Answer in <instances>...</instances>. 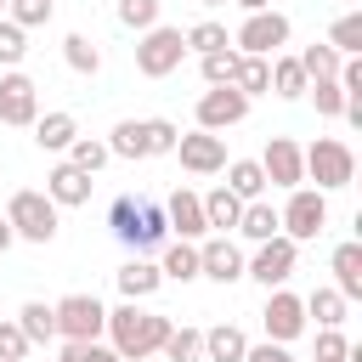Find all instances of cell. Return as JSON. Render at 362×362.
Masks as SVG:
<instances>
[{
  "label": "cell",
  "mask_w": 362,
  "mask_h": 362,
  "mask_svg": "<svg viewBox=\"0 0 362 362\" xmlns=\"http://www.w3.org/2000/svg\"><path fill=\"white\" fill-rule=\"evenodd\" d=\"M181 40H187V51H198V57H209V51H226V28H221L215 17H204V23H192V28L181 34Z\"/></svg>",
  "instance_id": "d590c367"
},
{
  "label": "cell",
  "mask_w": 362,
  "mask_h": 362,
  "mask_svg": "<svg viewBox=\"0 0 362 362\" xmlns=\"http://www.w3.org/2000/svg\"><path fill=\"white\" fill-rule=\"evenodd\" d=\"M260 170H266V187H305V158H300V141L288 136H272L266 153H260Z\"/></svg>",
  "instance_id": "7c38bea8"
},
{
  "label": "cell",
  "mask_w": 362,
  "mask_h": 362,
  "mask_svg": "<svg viewBox=\"0 0 362 362\" xmlns=\"http://www.w3.org/2000/svg\"><path fill=\"white\" fill-rule=\"evenodd\" d=\"M23 51H28V34H23L11 17H0V62H6V68H17V62H23Z\"/></svg>",
  "instance_id": "7bdbcfd3"
},
{
  "label": "cell",
  "mask_w": 362,
  "mask_h": 362,
  "mask_svg": "<svg viewBox=\"0 0 362 362\" xmlns=\"http://www.w3.org/2000/svg\"><path fill=\"white\" fill-rule=\"evenodd\" d=\"M6 6H11V0H0V17H6Z\"/></svg>",
  "instance_id": "f907efd6"
},
{
  "label": "cell",
  "mask_w": 362,
  "mask_h": 362,
  "mask_svg": "<svg viewBox=\"0 0 362 362\" xmlns=\"http://www.w3.org/2000/svg\"><path fill=\"white\" fill-rule=\"evenodd\" d=\"M232 90H243L249 102L260 90H272V57H238V74H232Z\"/></svg>",
  "instance_id": "484cf974"
},
{
  "label": "cell",
  "mask_w": 362,
  "mask_h": 362,
  "mask_svg": "<svg viewBox=\"0 0 362 362\" xmlns=\"http://www.w3.org/2000/svg\"><path fill=\"white\" fill-rule=\"evenodd\" d=\"M23 356H28L23 328H17V322H0V362H23Z\"/></svg>",
  "instance_id": "ee69618b"
},
{
  "label": "cell",
  "mask_w": 362,
  "mask_h": 362,
  "mask_svg": "<svg viewBox=\"0 0 362 362\" xmlns=\"http://www.w3.org/2000/svg\"><path fill=\"white\" fill-rule=\"evenodd\" d=\"M158 283H164V277H158V266H153V260H141V255L119 266V294H124V300H147V294H158Z\"/></svg>",
  "instance_id": "ffe728a7"
},
{
  "label": "cell",
  "mask_w": 362,
  "mask_h": 362,
  "mask_svg": "<svg viewBox=\"0 0 362 362\" xmlns=\"http://www.w3.org/2000/svg\"><path fill=\"white\" fill-rule=\"evenodd\" d=\"M57 362H119L113 345H96V339H62V356Z\"/></svg>",
  "instance_id": "f35d334b"
},
{
  "label": "cell",
  "mask_w": 362,
  "mask_h": 362,
  "mask_svg": "<svg viewBox=\"0 0 362 362\" xmlns=\"http://www.w3.org/2000/svg\"><path fill=\"white\" fill-rule=\"evenodd\" d=\"M328 272H334V288L345 300H356L362 294V243H339L334 260H328Z\"/></svg>",
  "instance_id": "d6986e66"
},
{
  "label": "cell",
  "mask_w": 362,
  "mask_h": 362,
  "mask_svg": "<svg viewBox=\"0 0 362 362\" xmlns=\"http://www.w3.org/2000/svg\"><path fill=\"white\" fill-rule=\"evenodd\" d=\"M238 215H243V198H238V192L215 187V192L204 198V226H215L221 238H226V232H238Z\"/></svg>",
  "instance_id": "7402d4cb"
},
{
  "label": "cell",
  "mask_w": 362,
  "mask_h": 362,
  "mask_svg": "<svg viewBox=\"0 0 362 362\" xmlns=\"http://www.w3.org/2000/svg\"><path fill=\"white\" fill-rule=\"evenodd\" d=\"M243 11H272V0H238Z\"/></svg>",
  "instance_id": "c3c4849f"
},
{
  "label": "cell",
  "mask_w": 362,
  "mask_h": 362,
  "mask_svg": "<svg viewBox=\"0 0 362 362\" xmlns=\"http://www.w3.org/2000/svg\"><path fill=\"white\" fill-rule=\"evenodd\" d=\"M51 311H57V334L62 339H96L107 328V305L96 294H62Z\"/></svg>",
  "instance_id": "ba28073f"
},
{
  "label": "cell",
  "mask_w": 362,
  "mask_h": 362,
  "mask_svg": "<svg viewBox=\"0 0 362 362\" xmlns=\"http://www.w3.org/2000/svg\"><path fill=\"white\" fill-rule=\"evenodd\" d=\"M272 90H277L283 102L305 96V68H300L294 57H272Z\"/></svg>",
  "instance_id": "1f68e13d"
},
{
  "label": "cell",
  "mask_w": 362,
  "mask_h": 362,
  "mask_svg": "<svg viewBox=\"0 0 362 362\" xmlns=\"http://www.w3.org/2000/svg\"><path fill=\"white\" fill-rule=\"evenodd\" d=\"M198 6H226V0H198Z\"/></svg>",
  "instance_id": "681fc988"
},
{
  "label": "cell",
  "mask_w": 362,
  "mask_h": 362,
  "mask_svg": "<svg viewBox=\"0 0 362 362\" xmlns=\"http://www.w3.org/2000/svg\"><path fill=\"white\" fill-rule=\"evenodd\" d=\"M107 153H113V158H147V130H141V119H119L113 136H107Z\"/></svg>",
  "instance_id": "4316f807"
},
{
  "label": "cell",
  "mask_w": 362,
  "mask_h": 362,
  "mask_svg": "<svg viewBox=\"0 0 362 362\" xmlns=\"http://www.w3.org/2000/svg\"><path fill=\"white\" fill-rule=\"evenodd\" d=\"M243 351H249V339H243V328H232V322H221V328L204 334V356H209V362H243Z\"/></svg>",
  "instance_id": "d4e9b609"
},
{
  "label": "cell",
  "mask_w": 362,
  "mask_h": 362,
  "mask_svg": "<svg viewBox=\"0 0 362 362\" xmlns=\"http://www.w3.org/2000/svg\"><path fill=\"white\" fill-rule=\"evenodd\" d=\"M243 119H249V96H243V90L209 85V90L198 96V130L221 136V130H232V124H243Z\"/></svg>",
  "instance_id": "30bf717a"
},
{
  "label": "cell",
  "mask_w": 362,
  "mask_h": 362,
  "mask_svg": "<svg viewBox=\"0 0 362 362\" xmlns=\"http://www.w3.org/2000/svg\"><path fill=\"white\" fill-rule=\"evenodd\" d=\"M119 23L136 28V34L158 28V0H119Z\"/></svg>",
  "instance_id": "74e56055"
},
{
  "label": "cell",
  "mask_w": 362,
  "mask_h": 362,
  "mask_svg": "<svg viewBox=\"0 0 362 362\" xmlns=\"http://www.w3.org/2000/svg\"><path fill=\"white\" fill-rule=\"evenodd\" d=\"M141 130H147V158L153 153H175V141H181V130L170 119H141Z\"/></svg>",
  "instance_id": "b9f144b4"
},
{
  "label": "cell",
  "mask_w": 362,
  "mask_h": 362,
  "mask_svg": "<svg viewBox=\"0 0 362 362\" xmlns=\"http://www.w3.org/2000/svg\"><path fill=\"white\" fill-rule=\"evenodd\" d=\"M305 96H317V113H322V119H339V113H345V90H339V79H311Z\"/></svg>",
  "instance_id": "8d00e7d4"
},
{
  "label": "cell",
  "mask_w": 362,
  "mask_h": 362,
  "mask_svg": "<svg viewBox=\"0 0 362 362\" xmlns=\"http://www.w3.org/2000/svg\"><path fill=\"white\" fill-rule=\"evenodd\" d=\"M322 226H328V198H322L317 187H294L288 204L277 209V232H283L288 243H311Z\"/></svg>",
  "instance_id": "5b68a950"
},
{
  "label": "cell",
  "mask_w": 362,
  "mask_h": 362,
  "mask_svg": "<svg viewBox=\"0 0 362 362\" xmlns=\"http://www.w3.org/2000/svg\"><path fill=\"white\" fill-rule=\"evenodd\" d=\"M107 158H113V153H107V141H96V136H74V141H68V164L85 170V175H96Z\"/></svg>",
  "instance_id": "d6a6232c"
},
{
  "label": "cell",
  "mask_w": 362,
  "mask_h": 362,
  "mask_svg": "<svg viewBox=\"0 0 362 362\" xmlns=\"http://www.w3.org/2000/svg\"><path fill=\"white\" fill-rule=\"evenodd\" d=\"M300 158H305V175L317 181V192H339L356 181V153L339 136H317L311 147H300Z\"/></svg>",
  "instance_id": "3957f363"
},
{
  "label": "cell",
  "mask_w": 362,
  "mask_h": 362,
  "mask_svg": "<svg viewBox=\"0 0 362 362\" xmlns=\"http://www.w3.org/2000/svg\"><path fill=\"white\" fill-rule=\"evenodd\" d=\"M294 62H300V68H305V85H311V79H334V74H339V62H345V57H339V51H334V45H328V40H322V45H305V51H300V57H294Z\"/></svg>",
  "instance_id": "f546056e"
},
{
  "label": "cell",
  "mask_w": 362,
  "mask_h": 362,
  "mask_svg": "<svg viewBox=\"0 0 362 362\" xmlns=\"http://www.w3.org/2000/svg\"><path fill=\"white\" fill-rule=\"evenodd\" d=\"M11 243H17V238H11V226H6V215H0V255H6Z\"/></svg>",
  "instance_id": "7dc6e473"
},
{
  "label": "cell",
  "mask_w": 362,
  "mask_h": 362,
  "mask_svg": "<svg viewBox=\"0 0 362 362\" xmlns=\"http://www.w3.org/2000/svg\"><path fill=\"white\" fill-rule=\"evenodd\" d=\"M345 351H351V345H345L339 328H322V334H317V362H345Z\"/></svg>",
  "instance_id": "f6af8a7d"
},
{
  "label": "cell",
  "mask_w": 362,
  "mask_h": 362,
  "mask_svg": "<svg viewBox=\"0 0 362 362\" xmlns=\"http://www.w3.org/2000/svg\"><path fill=\"white\" fill-rule=\"evenodd\" d=\"M294 260H300V243H288V238L277 232V238L255 243V255L243 260V277H255V283H266V288H283L288 272H294Z\"/></svg>",
  "instance_id": "52a82bcc"
},
{
  "label": "cell",
  "mask_w": 362,
  "mask_h": 362,
  "mask_svg": "<svg viewBox=\"0 0 362 362\" xmlns=\"http://www.w3.org/2000/svg\"><path fill=\"white\" fill-rule=\"evenodd\" d=\"M175 153H181V170H192V175H215V170H226V141H221V136H209V130L181 136V141H175Z\"/></svg>",
  "instance_id": "5bb4252c"
},
{
  "label": "cell",
  "mask_w": 362,
  "mask_h": 362,
  "mask_svg": "<svg viewBox=\"0 0 362 362\" xmlns=\"http://www.w3.org/2000/svg\"><path fill=\"white\" fill-rule=\"evenodd\" d=\"M238 232L249 238V243H266V238H277V209L272 204H243V215H238Z\"/></svg>",
  "instance_id": "83f0119b"
},
{
  "label": "cell",
  "mask_w": 362,
  "mask_h": 362,
  "mask_svg": "<svg viewBox=\"0 0 362 362\" xmlns=\"http://www.w3.org/2000/svg\"><path fill=\"white\" fill-rule=\"evenodd\" d=\"M158 351H164L170 362H198V356H204V334H198V328H170Z\"/></svg>",
  "instance_id": "836d02e7"
},
{
  "label": "cell",
  "mask_w": 362,
  "mask_h": 362,
  "mask_svg": "<svg viewBox=\"0 0 362 362\" xmlns=\"http://www.w3.org/2000/svg\"><path fill=\"white\" fill-rule=\"evenodd\" d=\"M17 328H23L28 345H45V339H57V311H51L45 300H28V305L17 311Z\"/></svg>",
  "instance_id": "cb8c5ba5"
},
{
  "label": "cell",
  "mask_w": 362,
  "mask_h": 362,
  "mask_svg": "<svg viewBox=\"0 0 362 362\" xmlns=\"http://www.w3.org/2000/svg\"><path fill=\"white\" fill-rule=\"evenodd\" d=\"M181 57H187V40H181V28H170V23H158V28H147V34L136 40V68H141L147 79L175 74Z\"/></svg>",
  "instance_id": "8992f818"
},
{
  "label": "cell",
  "mask_w": 362,
  "mask_h": 362,
  "mask_svg": "<svg viewBox=\"0 0 362 362\" xmlns=\"http://www.w3.org/2000/svg\"><path fill=\"white\" fill-rule=\"evenodd\" d=\"M158 277H175V283H192L198 277V243H170L164 249V260H158Z\"/></svg>",
  "instance_id": "f1b7e54d"
},
{
  "label": "cell",
  "mask_w": 362,
  "mask_h": 362,
  "mask_svg": "<svg viewBox=\"0 0 362 362\" xmlns=\"http://www.w3.org/2000/svg\"><path fill=\"white\" fill-rule=\"evenodd\" d=\"M198 68H204L209 85H232V74H238V51H232V45H226V51H209V57H198Z\"/></svg>",
  "instance_id": "ab89813d"
},
{
  "label": "cell",
  "mask_w": 362,
  "mask_h": 362,
  "mask_svg": "<svg viewBox=\"0 0 362 362\" xmlns=\"http://www.w3.org/2000/svg\"><path fill=\"white\" fill-rule=\"evenodd\" d=\"M40 119V85L28 74H0V124H34Z\"/></svg>",
  "instance_id": "4fadbf2b"
},
{
  "label": "cell",
  "mask_w": 362,
  "mask_h": 362,
  "mask_svg": "<svg viewBox=\"0 0 362 362\" xmlns=\"http://www.w3.org/2000/svg\"><path fill=\"white\" fill-rule=\"evenodd\" d=\"M6 226H11V238H23V243H51V238H57V204H51L45 192L23 187V192H11V204H6Z\"/></svg>",
  "instance_id": "277c9868"
},
{
  "label": "cell",
  "mask_w": 362,
  "mask_h": 362,
  "mask_svg": "<svg viewBox=\"0 0 362 362\" xmlns=\"http://www.w3.org/2000/svg\"><path fill=\"white\" fill-rule=\"evenodd\" d=\"M45 198H51L57 209H79V204H90V175L62 158V164L45 175Z\"/></svg>",
  "instance_id": "2e32d148"
},
{
  "label": "cell",
  "mask_w": 362,
  "mask_h": 362,
  "mask_svg": "<svg viewBox=\"0 0 362 362\" xmlns=\"http://www.w3.org/2000/svg\"><path fill=\"white\" fill-rule=\"evenodd\" d=\"M164 221H170V226H175L187 243L209 232V226H204V198H198L192 187H175V192H170V204H164Z\"/></svg>",
  "instance_id": "e0dca14e"
},
{
  "label": "cell",
  "mask_w": 362,
  "mask_h": 362,
  "mask_svg": "<svg viewBox=\"0 0 362 362\" xmlns=\"http://www.w3.org/2000/svg\"><path fill=\"white\" fill-rule=\"evenodd\" d=\"M62 62H68L74 74L96 79V74H102V45H96L90 34H68V40H62Z\"/></svg>",
  "instance_id": "603a6c76"
},
{
  "label": "cell",
  "mask_w": 362,
  "mask_h": 362,
  "mask_svg": "<svg viewBox=\"0 0 362 362\" xmlns=\"http://www.w3.org/2000/svg\"><path fill=\"white\" fill-rule=\"evenodd\" d=\"M243 362H294V356H288V345L260 339V345H249V351H243Z\"/></svg>",
  "instance_id": "bcb514c9"
},
{
  "label": "cell",
  "mask_w": 362,
  "mask_h": 362,
  "mask_svg": "<svg viewBox=\"0 0 362 362\" xmlns=\"http://www.w3.org/2000/svg\"><path fill=\"white\" fill-rule=\"evenodd\" d=\"M107 226H113V238H119L124 249H136V255H147V249H158V243L170 238L164 204L136 198V192H119V198L107 204Z\"/></svg>",
  "instance_id": "6da1fadb"
},
{
  "label": "cell",
  "mask_w": 362,
  "mask_h": 362,
  "mask_svg": "<svg viewBox=\"0 0 362 362\" xmlns=\"http://www.w3.org/2000/svg\"><path fill=\"white\" fill-rule=\"evenodd\" d=\"M277 45H288V17L283 11H249L238 28V57H277Z\"/></svg>",
  "instance_id": "9c48e42d"
},
{
  "label": "cell",
  "mask_w": 362,
  "mask_h": 362,
  "mask_svg": "<svg viewBox=\"0 0 362 362\" xmlns=\"http://www.w3.org/2000/svg\"><path fill=\"white\" fill-rule=\"evenodd\" d=\"M328 45H334L339 57H356V51H362V11H345V17L328 28Z\"/></svg>",
  "instance_id": "e575fe53"
},
{
  "label": "cell",
  "mask_w": 362,
  "mask_h": 362,
  "mask_svg": "<svg viewBox=\"0 0 362 362\" xmlns=\"http://www.w3.org/2000/svg\"><path fill=\"white\" fill-rule=\"evenodd\" d=\"M226 192H238L243 204H255V198L266 192V170H260V158H232V164H226Z\"/></svg>",
  "instance_id": "44dd1931"
},
{
  "label": "cell",
  "mask_w": 362,
  "mask_h": 362,
  "mask_svg": "<svg viewBox=\"0 0 362 362\" xmlns=\"http://www.w3.org/2000/svg\"><path fill=\"white\" fill-rule=\"evenodd\" d=\"M260 322H266V339H272V345H288V339H300V334H305V300H300V294H288V288H272V300H266Z\"/></svg>",
  "instance_id": "8fae6325"
},
{
  "label": "cell",
  "mask_w": 362,
  "mask_h": 362,
  "mask_svg": "<svg viewBox=\"0 0 362 362\" xmlns=\"http://www.w3.org/2000/svg\"><path fill=\"white\" fill-rule=\"evenodd\" d=\"M6 17L28 34V28H40V23H51V0H11L6 6Z\"/></svg>",
  "instance_id": "60d3db41"
},
{
  "label": "cell",
  "mask_w": 362,
  "mask_h": 362,
  "mask_svg": "<svg viewBox=\"0 0 362 362\" xmlns=\"http://www.w3.org/2000/svg\"><path fill=\"white\" fill-rule=\"evenodd\" d=\"M198 277L238 283V277H243V249H238L232 238H209V243H198Z\"/></svg>",
  "instance_id": "9a60e30c"
},
{
  "label": "cell",
  "mask_w": 362,
  "mask_h": 362,
  "mask_svg": "<svg viewBox=\"0 0 362 362\" xmlns=\"http://www.w3.org/2000/svg\"><path fill=\"white\" fill-rule=\"evenodd\" d=\"M107 334H113V351H119V362H141V356H153V351L164 345V334H170V317H158V311H147V305L124 300L119 311H107Z\"/></svg>",
  "instance_id": "7a4b0ae2"
},
{
  "label": "cell",
  "mask_w": 362,
  "mask_h": 362,
  "mask_svg": "<svg viewBox=\"0 0 362 362\" xmlns=\"http://www.w3.org/2000/svg\"><path fill=\"white\" fill-rule=\"evenodd\" d=\"M345 305H351V300H345L339 288H311V300H305V317H317L322 328H339V322H345Z\"/></svg>",
  "instance_id": "4dcf8cb0"
},
{
  "label": "cell",
  "mask_w": 362,
  "mask_h": 362,
  "mask_svg": "<svg viewBox=\"0 0 362 362\" xmlns=\"http://www.w3.org/2000/svg\"><path fill=\"white\" fill-rule=\"evenodd\" d=\"M79 136V119L74 113H45V119H34V141H40V153H68V141Z\"/></svg>",
  "instance_id": "ac0fdd59"
}]
</instances>
